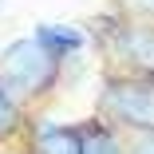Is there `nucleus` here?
I'll use <instances>...</instances> for the list:
<instances>
[{"label": "nucleus", "instance_id": "nucleus-1", "mask_svg": "<svg viewBox=\"0 0 154 154\" xmlns=\"http://www.w3.org/2000/svg\"><path fill=\"white\" fill-rule=\"evenodd\" d=\"M0 79H4L24 103L40 99L59 79V59L36 36H20V40H12L4 51H0Z\"/></svg>", "mask_w": 154, "mask_h": 154}, {"label": "nucleus", "instance_id": "nucleus-2", "mask_svg": "<svg viewBox=\"0 0 154 154\" xmlns=\"http://www.w3.org/2000/svg\"><path fill=\"white\" fill-rule=\"evenodd\" d=\"M103 115L107 122L150 134L154 131V79L150 75H111L103 87Z\"/></svg>", "mask_w": 154, "mask_h": 154}, {"label": "nucleus", "instance_id": "nucleus-3", "mask_svg": "<svg viewBox=\"0 0 154 154\" xmlns=\"http://www.w3.org/2000/svg\"><path fill=\"white\" fill-rule=\"evenodd\" d=\"M111 48L127 59L138 75H150L154 79V24L150 20L119 24L115 32H111Z\"/></svg>", "mask_w": 154, "mask_h": 154}, {"label": "nucleus", "instance_id": "nucleus-4", "mask_svg": "<svg viewBox=\"0 0 154 154\" xmlns=\"http://www.w3.org/2000/svg\"><path fill=\"white\" fill-rule=\"evenodd\" d=\"M83 150V127L79 122H36L28 154H79Z\"/></svg>", "mask_w": 154, "mask_h": 154}, {"label": "nucleus", "instance_id": "nucleus-5", "mask_svg": "<svg viewBox=\"0 0 154 154\" xmlns=\"http://www.w3.org/2000/svg\"><path fill=\"white\" fill-rule=\"evenodd\" d=\"M59 63L63 59H71L75 51H83L87 48V36L79 32V28H71V24H36V32H32Z\"/></svg>", "mask_w": 154, "mask_h": 154}, {"label": "nucleus", "instance_id": "nucleus-6", "mask_svg": "<svg viewBox=\"0 0 154 154\" xmlns=\"http://www.w3.org/2000/svg\"><path fill=\"white\" fill-rule=\"evenodd\" d=\"M79 127H83V150L79 154H127L119 131L107 119H91V122H79Z\"/></svg>", "mask_w": 154, "mask_h": 154}, {"label": "nucleus", "instance_id": "nucleus-7", "mask_svg": "<svg viewBox=\"0 0 154 154\" xmlns=\"http://www.w3.org/2000/svg\"><path fill=\"white\" fill-rule=\"evenodd\" d=\"M20 107H24V99L16 95V91H12L4 79H0V134L16 127V119H20Z\"/></svg>", "mask_w": 154, "mask_h": 154}, {"label": "nucleus", "instance_id": "nucleus-8", "mask_svg": "<svg viewBox=\"0 0 154 154\" xmlns=\"http://www.w3.org/2000/svg\"><path fill=\"white\" fill-rule=\"evenodd\" d=\"M127 154H154V131H150V134H138Z\"/></svg>", "mask_w": 154, "mask_h": 154}]
</instances>
